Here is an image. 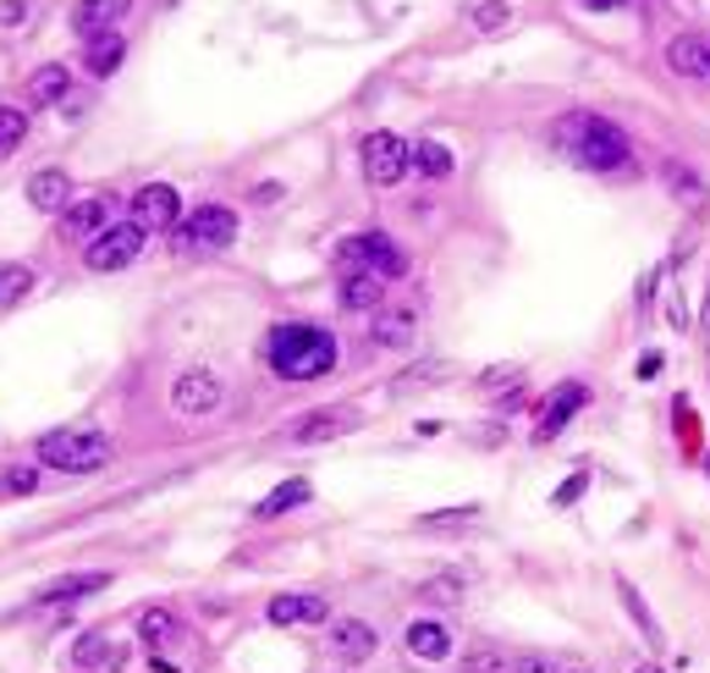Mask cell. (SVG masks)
<instances>
[{
  "instance_id": "cell-17",
  "label": "cell",
  "mask_w": 710,
  "mask_h": 673,
  "mask_svg": "<svg viewBox=\"0 0 710 673\" xmlns=\"http://www.w3.org/2000/svg\"><path fill=\"white\" fill-rule=\"evenodd\" d=\"M667 67L683 78H710V33H683L667 50Z\"/></svg>"
},
{
  "instance_id": "cell-21",
  "label": "cell",
  "mask_w": 710,
  "mask_h": 673,
  "mask_svg": "<svg viewBox=\"0 0 710 673\" xmlns=\"http://www.w3.org/2000/svg\"><path fill=\"white\" fill-rule=\"evenodd\" d=\"M408 652H414L419 663H446V657H452V635H446L440 624L419 619V624L408 630Z\"/></svg>"
},
{
  "instance_id": "cell-25",
  "label": "cell",
  "mask_w": 710,
  "mask_h": 673,
  "mask_svg": "<svg viewBox=\"0 0 710 673\" xmlns=\"http://www.w3.org/2000/svg\"><path fill=\"white\" fill-rule=\"evenodd\" d=\"M342 304H347V310H381V277H358V271H347V282H342Z\"/></svg>"
},
{
  "instance_id": "cell-41",
  "label": "cell",
  "mask_w": 710,
  "mask_h": 673,
  "mask_svg": "<svg viewBox=\"0 0 710 673\" xmlns=\"http://www.w3.org/2000/svg\"><path fill=\"white\" fill-rule=\"evenodd\" d=\"M633 673H667V669H656V663H639V669H633Z\"/></svg>"
},
{
  "instance_id": "cell-31",
  "label": "cell",
  "mask_w": 710,
  "mask_h": 673,
  "mask_svg": "<svg viewBox=\"0 0 710 673\" xmlns=\"http://www.w3.org/2000/svg\"><path fill=\"white\" fill-rule=\"evenodd\" d=\"M171 630H176V619H171L165 607H149V613L139 619V641H143V646H160Z\"/></svg>"
},
{
  "instance_id": "cell-34",
  "label": "cell",
  "mask_w": 710,
  "mask_h": 673,
  "mask_svg": "<svg viewBox=\"0 0 710 673\" xmlns=\"http://www.w3.org/2000/svg\"><path fill=\"white\" fill-rule=\"evenodd\" d=\"M425 602H457L463 596V574H446V580H429L425 591H419Z\"/></svg>"
},
{
  "instance_id": "cell-5",
  "label": "cell",
  "mask_w": 710,
  "mask_h": 673,
  "mask_svg": "<svg viewBox=\"0 0 710 673\" xmlns=\"http://www.w3.org/2000/svg\"><path fill=\"white\" fill-rule=\"evenodd\" d=\"M342 265L358 271V277H381V282H392V277L408 271V254H403L386 232H358V238L342 243Z\"/></svg>"
},
{
  "instance_id": "cell-36",
  "label": "cell",
  "mask_w": 710,
  "mask_h": 673,
  "mask_svg": "<svg viewBox=\"0 0 710 673\" xmlns=\"http://www.w3.org/2000/svg\"><path fill=\"white\" fill-rule=\"evenodd\" d=\"M584 486H589V475H584V470H578V475H568V481H562V486H557V508L578 503V498H584Z\"/></svg>"
},
{
  "instance_id": "cell-24",
  "label": "cell",
  "mask_w": 710,
  "mask_h": 673,
  "mask_svg": "<svg viewBox=\"0 0 710 673\" xmlns=\"http://www.w3.org/2000/svg\"><path fill=\"white\" fill-rule=\"evenodd\" d=\"M67 89H72L67 67H39V78L28 83V100L33 106H55V100H67Z\"/></svg>"
},
{
  "instance_id": "cell-27",
  "label": "cell",
  "mask_w": 710,
  "mask_h": 673,
  "mask_svg": "<svg viewBox=\"0 0 710 673\" xmlns=\"http://www.w3.org/2000/svg\"><path fill=\"white\" fill-rule=\"evenodd\" d=\"M622 607H628V619H633V624L645 630V641H650V646H667V635H661V624L650 619V607L639 602V591H633L628 580H622Z\"/></svg>"
},
{
  "instance_id": "cell-30",
  "label": "cell",
  "mask_w": 710,
  "mask_h": 673,
  "mask_svg": "<svg viewBox=\"0 0 710 673\" xmlns=\"http://www.w3.org/2000/svg\"><path fill=\"white\" fill-rule=\"evenodd\" d=\"M414 167L425 171V177H446V171H452V150L435 144V139H425V144H414Z\"/></svg>"
},
{
  "instance_id": "cell-35",
  "label": "cell",
  "mask_w": 710,
  "mask_h": 673,
  "mask_svg": "<svg viewBox=\"0 0 710 673\" xmlns=\"http://www.w3.org/2000/svg\"><path fill=\"white\" fill-rule=\"evenodd\" d=\"M518 375H524L518 364H496V370H485V375H479V386H485V392H507Z\"/></svg>"
},
{
  "instance_id": "cell-23",
  "label": "cell",
  "mask_w": 710,
  "mask_h": 673,
  "mask_svg": "<svg viewBox=\"0 0 710 673\" xmlns=\"http://www.w3.org/2000/svg\"><path fill=\"white\" fill-rule=\"evenodd\" d=\"M303 503H308V481H286V486H276L271 498L254 503V519H282L286 508H303Z\"/></svg>"
},
{
  "instance_id": "cell-12",
  "label": "cell",
  "mask_w": 710,
  "mask_h": 673,
  "mask_svg": "<svg viewBox=\"0 0 710 673\" xmlns=\"http://www.w3.org/2000/svg\"><path fill=\"white\" fill-rule=\"evenodd\" d=\"M128 646H116V641H105V635H83L78 646H72V663L78 669H94V673H122L128 669Z\"/></svg>"
},
{
  "instance_id": "cell-1",
  "label": "cell",
  "mask_w": 710,
  "mask_h": 673,
  "mask_svg": "<svg viewBox=\"0 0 710 673\" xmlns=\"http://www.w3.org/2000/svg\"><path fill=\"white\" fill-rule=\"evenodd\" d=\"M557 150L584 171H622L628 155H633L628 139H622V128H611L606 117H584V111L557 122Z\"/></svg>"
},
{
  "instance_id": "cell-18",
  "label": "cell",
  "mask_w": 710,
  "mask_h": 673,
  "mask_svg": "<svg viewBox=\"0 0 710 673\" xmlns=\"http://www.w3.org/2000/svg\"><path fill=\"white\" fill-rule=\"evenodd\" d=\"M122 56H128V39H122L116 28H105V33H94V39L83 44V67H89L94 78H111V72L122 67Z\"/></svg>"
},
{
  "instance_id": "cell-42",
  "label": "cell",
  "mask_w": 710,
  "mask_h": 673,
  "mask_svg": "<svg viewBox=\"0 0 710 673\" xmlns=\"http://www.w3.org/2000/svg\"><path fill=\"white\" fill-rule=\"evenodd\" d=\"M706 327H710V293H706Z\"/></svg>"
},
{
  "instance_id": "cell-40",
  "label": "cell",
  "mask_w": 710,
  "mask_h": 673,
  "mask_svg": "<svg viewBox=\"0 0 710 673\" xmlns=\"http://www.w3.org/2000/svg\"><path fill=\"white\" fill-rule=\"evenodd\" d=\"M589 11H611V6H622V0H584Z\"/></svg>"
},
{
  "instance_id": "cell-20",
  "label": "cell",
  "mask_w": 710,
  "mask_h": 673,
  "mask_svg": "<svg viewBox=\"0 0 710 673\" xmlns=\"http://www.w3.org/2000/svg\"><path fill=\"white\" fill-rule=\"evenodd\" d=\"M331 646H336V657L364 663V657L375 652V630H369L364 619H342V624H331Z\"/></svg>"
},
{
  "instance_id": "cell-3",
  "label": "cell",
  "mask_w": 710,
  "mask_h": 673,
  "mask_svg": "<svg viewBox=\"0 0 710 673\" xmlns=\"http://www.w3.org/2000/svg\"><path fill=\"white\" fill-rule=\"evenodd\" d=\"M39 464L61 470V475H89L111 464V442L100 431H50L39 436Z\"/></svg>"
},
{
  "instance_id": "cell-19",
  "label": "cell",
  "mask_w": 710,
  "mask_h": 673,
  "mask_svg": "<svg viewBox=\"0 0 710 673\" xmlns=\"http://www.w3.org/2000/svg\"><path fill=\"white\" fill-rule=\"evenodd\" d=\"M105 585H111V574H105V569L61 574V580H50V585L39 591V602H78V596H94V591H105Z\"/></svg>"
},
{
  "instance_id": "cell-29",
  "label": "cell",
  "mask_w": 710,
  "mask_h": 673,
  "mask_svg": "<svg viewBox=\"0 0 710 673\" xmlns=\"http://www.w3.org/2000/svg\"><path fill=\"white\" fill-rule=\"evenodd\" d=\"M667 182H672V193H678V199H683L689 210H700V204H706V188H700V177H694L689 167L667 161Z\"/></svg>"
},
{
  "instance_id": "cell-32",
  "label": "cell",
  "mask_w": 710,
  "mask_h": 673,
  "mask_svg": "<svg viewBox=\"0 0 710 673\" xmlns=\"http://www.w3.org/2000/svg\"><path fill=\"white\" fill-rule=\"evenodd\" d=\"M28 288H33V271L28 265H0V304H17Z\"/></svg>"
},
{
  "instance_id": "cell-9",
  "label": "cell",
  "mask_w": 710,
  "mask_h": 673,
  "mask_svg": "<svg viewBox=\"0 0 710 673\" xmlns=\"http://www.w3.org/2000/svg\"><path fill=\"white\" fill-rule=\"evenodd\" d=\"M215 403H221V381L210 370H182L171 381V409L176 414H210Z\"/></svg>"
},
{
  "instance_id": "cell-43",
  "label": "cell",
  "mask_w": 710,
  "mask_h": 673,
  "mask_svg": "<svg viewBox=\"0 0 710 673\" xmlns=\"http://www.w3.org/2000/svg\"><path fill=\"white\" fill-rule=\"evenodd\" d=\"M706 470H710V464H706Z\"/></svg>"
},
{
  "instance_id": "cell-10",
  "label": "cell",
  "mask_w": 710,
  "mask_h": 673,
  "mask_svg": "<svg viewBox=\"0 0 710 673\" xmlns=\"http://www.w3.org/2000/svg\"><path fill=\"white\" fill-rule=\"evenodd\" d=\"M105 221H111V199H100V193L61 210V232H67L72 243H94V238L105 232Z\"/></svg>"
},
{
  "instance_id": "cell-4",
  "label": "cell",
  "mask_w": 710,
  "mask_h": 673,
  "mask_svg": "<svg viewBox=\"0 0 710 673\" xmlns=\"http://www.w3.org/2000/svg\"><path fill=\"white\" fill-rule=\"evenodd\" d=\"M171 238H176L182 254H221V249H232V238H237V215H232L226 204H199L193 215H182V221L171 227Z\"/></svg>"
},
{
  "instance_id": "cell-26",
  "label": "cell",
  "mask_w": 710,
  "mask_h": 673,
  "mask_svg": "<svg viewBox=\"0 0 710 673\" xmlns=\"http://www.w3.org/2000/svg\"><path fill=\"white\" fill-rule=\"evenodd\" d=\"M468 22L479 33H501L513 22V11H507V0H468Z\"/></svg>"
},
{
  "instance_id": "cell-2",
  "label": "cell",
  "mask_w": 710,
  "mask_h": 673,
  "mask_svg": "<svg viewBox=\"0 0 710 673\" xmlns=\"http://www.w3.org/2000/svg\"><path fill=\"white\" fill-rule=\"evenodd\" d=\"M265 353H271V370L276 375H286V381H314V375H325L336 364V336L325 332V327L286 321V327L271 332Z\"/></svg>"
},
{
  "instance_id": "cell-14",
  "label": "cell",
  "mask_w": 710,
  "mask_h": 673,
  "mask_svg": "<svg viewBox=\"0 0 710 673\" xmlns=\"http://www.w3.org/2000/svg\"><path fill=\"white\" fill-rule=\"evenodd\" d=\"M358 425V414L353 409H320V414H303L297 420V431H292V442H331V436H342V431H353Z\"/></svg>"
},
{
  "instance_id": "cell-39",
  "label": "cell",
  "mask_w": 710,
  "mask_h": 673,
  "mask_svg": "<svg viewBox=\"0 0 710 673\" xmlns=\"http://www.w3.org/2000/svg\"><path fill=\"white\" fill-rule=\"evenodd\" d=\"M513 673H546V657H524V663H518Z\"/></svg>"
},
{
  "instance_id": "cell-38",
  "label": "cell",
  "mask_w": 710,
  "mask_h": 673,
  "mask_svg": "<svg viewBox=\"0 0 710 673\" xmlns=\"http://www.w3.org/2000/svg\"><path fill=\"white\" fill-rule=\"evenodd\" d=\"M468 669H474V673H501V669H507V663H501V657H496V652H490V657H474V663H468Z\"/></svg>"
},
{
  "instance_id": "cell-16",
  "label": "cell",
  "mask_w": 710,
  "mask_h": 673,
  "mask_svg": "<svg viewBox=\"0 0 710 673\" xmlns=\"http://www.w3.org/2000/svg\"><path fill=\"white\" fill-rule=\"evenodd\" d=\"M325 613H331V607H325L320 596H303V591H297V596H276V602L265 607V619H271L276 630H292V624H325Z\"/></svg>"
},
{
  "instance_id": "cell-37",
  "label": "cell",
  "mask_w": 710,
  "mask_h": 673,
  "mask_svg": "<svg viewBox=\"0 0 710 673\" xmlns=\"http://www.w3.org/2000/svg\"><path fill=\"white\" fill-rule=\"evenodd\" d=\"M468 513H474V508H446V513H429L425 524H463Z\"/></svg>"
},
{
  "instance_id": "cell-6",
  "label": "cell",
  "mask_w": 710,
  "mask_h": 673,
  "mask_svg": "<svg viewBox=\"0 0 710 673\" xmlns=\"http://www.w3.org/2000/svg\"><path fill=\"white\" fill-rule=\"evenodd\" d=\"M143 243H149V227H139V221L105 227V232L83 249V265H89V271H122V265H133L143 254Z\"/></svg>"
},
{
  "instance_id": "cell-11",
  "label": "cell",
  "mask_w": 710,
  "mask_h": 673,
  "mask_svg": "<svg viewBox=\"0 0 710 673\" xmlns=\"http://www.w3.org/2000/svg\"><path fill=\"white\" fill-rule=\"evenodd\" d=\"M28 204L33 210H44V215H61L67 204H72V177L67 171H33L28 177Z\"/></svg>"
},
{
  "instance_id": "cell-13",
  "label": "cell",
  "mask_w": 710,
  "mask_h": 673,
  "mask_svg": "<svg viewBox=\"0 0 710 673\" xmlns=\"http://www.w3.org/2000/svg\"><path fill=\"white\" fill-rule=\"evenodd\" d=\"M176 188H165V182H149L139 199H133V221L139 227H176Z\"/></svg>"
},
{
  "instance_id": "cell-22",
  "label": "cell",
  "mask_w": 710,
  "mask_h": 673,
  "mask_svg": "<svg viewBox=\"0 0 710 673\" xmlns=\"http://www.w3.org/2000/svg\"><path fill=\"white\" fill-rule=\"evenodd\" d=\"M414 327H419L414 310H381V315H375V342H381V348H403V342L414 336Z\"/></svg>"
},
{
  "instance_id": "cell-7",
  "label": "cell",
  "mask_w": 710,
  "mask_h": 673,
  "mask_svg": "<svg viewBox=\"0 0 710 673\" xmlns=\"http://www.w3.org/2000/svg\"><path fill=\"white\" fill-rule=\"evenodd\" d=\"M408 167H414V144H403L397 133H369V139H364V171H369L375 188L403 182Z\"/></svg>"
},
{
  "instance_id": "cell-15",
  "label": "cell",
  "mask_w": 710,
  "mask_h": 673,
  "mask_svg": "<svg viewBox=\"0 0 710 673\" xmlns=\"http://www.w3.org/2000/svg\"><path fill=\"white\" fill-rule=\"evenodd\" d=\"M133 11V0H78L72 6V28L83 33V39H94V33H105L111 22H122Z\"/></svg>"
},
{
  "instance_id": "cell-33",
  "label": "cell",
  "mask_w": 710,
  "mask_h": 673,
  "mask_svg": "<svg viewBox=\"0 0 710 673\" xmlns=\"http://www.w3.org/2000/svg\"><path fill=\"white\" fill-rule=\"evenodd\" d=\"M39 486V470L33 464H11L6 475H0V492H11V498H28Z\"/></svg>"
},
{
  "instance_id": "cell-8",
  "label": "cell",
  "mask_w": 710,
  "mask_h": 673,
  "mask_svg": "<svg viewBox=\"0 0 710 673\" xmlns=\"http://www.w3.org/2000/svg\"><path fill=\"white\" fill-rule=\"evenodd\" d=\"M584 403H589V386H584V381H562V386L546 398V414H540V425H535V442H557Z\"/></svg>"
},
{
  "instance_id": "cell-28",
  "label": "cell",
  "mask_w": 710,
  "mask_h": 673,
  "mask_svg": "<svg viewBox=\"0 0 710 673\" xmlns=\"http://www.w3.org/2000/svg\"><path fill=\"white\" fill-rule=\"evenodd\" d=\"M22 139H28V117L11 111V106H0V161H11L22 150Z\"/></svg>"
}]
</instances>
